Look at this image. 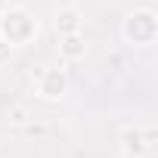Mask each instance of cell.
I'll use <instances>...</instances> for the list:
<instances>
[{
	"label": "cell",
	"instance_id": "5",
	"mask_svg": "<svg viewBox=\"0 0 158 158\" xmlns=\"http://www.w3.org/2000/svg\"><path fill=\"white\" fill-rule=\"evenodd\" d=\"M81 25H84V19H81V13H77L74 6H62L56 13V31L62 37L65 34H81Z\"/></svg>",
	"mask_w": 158,
	"mask_h": 158
},
{
	"label": "cell",
	"instance_id": "3",
	"mask_svg": "<svg viewBox=\"0 0 158 158\" xmlns=\"http://www.w3.org/2000/svg\"><path fill=\"white\" fill-rule=\"evenodd\" d=\"M68 90V77L62 68H44L37 74V93L44 99H62Z\"/></svg>",
	"mask_w": 158,
	"mask_h": 158
},
{
	"label": "cell",
	"instance_id": "2",
	"mask_svg": "<svg viewBox=\"0 0 158 158\" xmlns=\"http://www.w3.org/2000/svg\"><path fill=\"white\" fill-rule=\"evenodd\" d=\"M0 28H3V40L6 44H25L34 31H37V22L31 19V13L25 10H10L3 16V22H0Z\"/></svg>",
	"mask_w": 158,
	"mask_h": 158
},
{
	"label": "cell",
	"instance_id": "7",
	"mask_svg": "<svg viewBox=\"0 0 158 158\" xmlns=\"http://www.w3.org/2000/svg\"><path fill=\"white\" fill-rule=\"evenodd\" d=\"M6 118H10V124H16V127H25L31 115H28V109H25V106H13Z\"/></svg>",
	"mask_w": 158,
	"mask_h": 158
},
{
	"label": "cell",
	"instance_id": "6",
	"mask_svg": "<svg viewBox=\"0 0 158 158\" xmlns=\"http://www.w3.org/2000/svg\"><path fill=\"white\" fill-rule=\"evenodd\" d=\"M59 53H62L65 59H81V56L87 53V44L81 40V34H65L62 44H59Z\"/></svg>",
	"mask_w": 158,
	"mask_h": 158
},
{
	"label": "cell",
	"instance_id": "4",
	"mask_svg": "<svg viewBox=\"0 0 158 158\" xmlns=\"http://www.w3.org/2000/svg\"><path fill=\"white\" fill-rule=\"evenodd\" d=\"M121 149H124L127 158H143V155L152 152V146L146 143V136H143L139 130H124V133H121Z\"/></svg>",
	"mask_w": 158,
	"mask_h": 158
},
{
	"label": "cell",
	"instance_id": "1",
	"mask_svg": "<svg viewBox=\"0 0 158 158\" xmlns=\"http://www.w3.org/2000/svg\"><path fill=\"white\" fill-rule=\"evenodd\" d=\"M124 37L136 47H149L155 40V13L152 10H139V13H130L124 19Z\"/></svg>",
	"mask_w": 158,
	"mask_h": 158
},
{
	"label": "cell",
	"instance_id": "9",
	"mask_svg": "<svg viewBox=\"0 0 158 158\" xmlns=\"http://www.w3.org/2000/svg\"><path fill=\"white\" fill-rule=\"evenodd\" d=\"M25 130H28V136H44L47 124H25Z\"/></svg>",
	"mask_w": 158,
	"mask_h": 158
},
{
	"label": "cell",
	"instance_id": "8",
	"mask_svg": "<svg viewBox=\"0 0 158 158\" xmlns=\"http://www.w3.org/2000/svg\"><path fill=\"white\" fill-rule=\"evenodd\" d=\"M10 56H13V44H6L3 37H0V65L10 62Z\"/></svg>",
	"mask_w": 158,
	"mask_h": 158
}]
</instances>
